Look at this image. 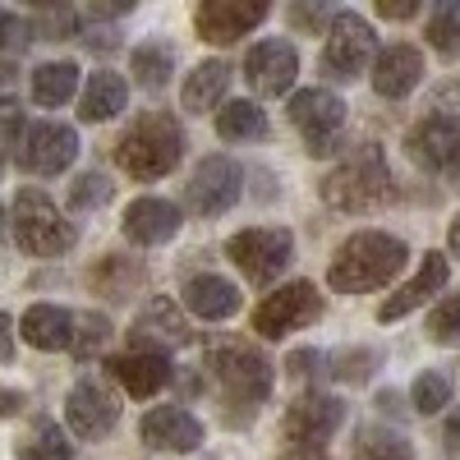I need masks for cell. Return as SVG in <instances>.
I'll list each match as a JSON object with an SVG mask.
<instances>
[{
  "instance_id": "1",
  "label": "cell",
  "mask_w": 460,
  "mask_h": 460,
  "mask_svg": "<svg viewBox=\"0 0 460 460\" xmlns=\"http://www.w3.org/2000/svg\"><path fill=\"white\" fill-rule=\"evenodd\" d=\"M405 262H410L405 240L387 235V230H359V235H350L336 249V258L327 267V286L341 290V295L382 290Z\"/></svg>"
},
{
  "instance_id": "2",
  "label": "cell",
  "mask_w": 460,
  "mask_h": 460,
  "mask_svg": "<svg viewBox=\"0 0 460 460\" xmlns=\"http://www.w3.org/2000/svg\"><path fill=\"white\" fill-rule=\"evenodd\" d=\"M184 157V129L171 111H143L115 143V166L129 180H162Z\"/></svg>"
},
{
  "instance_id": "3",
  "label": "cell",
  "mask_w": 460,
  "mask_h": 460,
  "mask_svg": "<svg viewBox=\"0 0 460 460\" xmlns=\"http://www.w3.org/2000/svg\"><path fill=\"white\" fill-rule=\"evenodd\" d=\"M323 199L336 212H373L392 199V171L377 143H364L336 171L323 175Z\"/></svg>"
},
{
  "instance_id": "4",
  "label": "cell",
  "mask_w": 460,
  "mask_h": 460,
  "mask_svg": "<svg viewBox=\"0 0 460 460\" xmlns=\"http://www.w3.org/2000/svg\"><path fill=\"white\" fill-rule=\"evenodd\" d=\"M14 235L19 249L32 258H60L74 249V221H65V212L42 189H23L14 199Z\"/></svg>"
},
{
  "instance_id": "5",
  "label": "cell",
  "mask_w": 460,
  "mask_h": 460,
  "mask_svg": "<svg viewBox=\"0 0 460 460\" xmlns=\"http://www.w3.org/2000/svg\"><path fill=\"white\" fill-rule=\"evenodd\" d=\"M226 253H230V262H235L253 286H267V281H277L286 267H290L295 235H290V230H281V226H253V230L230 235L226 240Z\"/></svg>"
},
{
  "instance_id": "6",
  "label": "cell",
  "mask_w": 460,
  "mask_h": 460,
  "mask_svg": "<svg viewBox=\"0 0 460 460\" xmlns=\"http://www.w3.org/2000/svg\"><path fill=\"white\" fill-rule=\"evenodd\" d=\"M290 125L304 134L309 157H332L345 134V102L332 88H304L290 97Z\"/></svg>"
},
{
  "instance_id": "7",
  "label": "cell",
  "mask_w": 460,
  "mask_h": 460,
  "mask_svg": "<svg viewBox=\"0 0 460 460\" xmlns=\"http://www.w3.org/2000/svg\"><path fill=\"white\" fill-rule=\"evenodd\" d=\"M318 318H323V295L314 290V281H290V286H277L253 309V332L267 341H281Z\"/></svg>"
},
{
  "instance_id": "8",
  "label": "cell",
  "mask_w": 460,
  "mask_h": 460,
  "mask_svg": "<svg viewBox=\"0 0 460 460\" xmlns=\"http://www.w3.org/2000/svg\"><path fill=\"white\" fill-rule=\"evenodd\" d=\"M368 60H373V28H368V19H359L355 10L332 14L327 51H323L327 79H355V74H364Z\"/></svg>"
},
{
  "instance_id": "9",
  "label": "cell",
  "mask_w": 460,
  "mask_h": 460,
  "mask_svg": "<svg viewBox=\"0 0 460 460\" xmlns=\"http://www.w3.org/2000/svg\"><path fill=\"white\" fill-rule=\"evenodd\" d=\"M212 373L221 377V387L230 396L240 401H267V392H272V364H267L258 350H249V345H217V350L208 355Z\"/></svg>"
},
{
  "instance_id": "10",
  "label": "cell",
  "mask_w": 460,
  "mask_h": 460,
  "mask_svg": "<svg viewBox=\"0 0 460 460\" xmlns=\"http://www.w3.org/2000/svg\"><path fill=\"white\" fill-rule=\"evenodd\" d=\"M74 157H79V134L56 120L32 125L19 143V166L32 175H60V171H69Z\"/></svg>"
},
{
  "instance_id": "11",
  "label": "cell",
  "mask_w": 460,
  "mask_h": 460,
  "mask_svg": "<svg viewBox=\"0 0 460 460\" xmlns=\"http://www.w3.org/2000/svg\"><path fill=\"white\" fill-rule=\"evenodd\" d=\"M240 189H244V175L230 157H203V166L189 180V208L203 212V217H221L240 203Z\"/></svg>"
},
{
  "instance_id": "12",
  "label": "cell",
  "mask_w": 460,
  "mask_h": 460,
  "mask_svg": "<svg viewBox=\"0 0 460 460\" xmlns=\"http://www.w3.org/2000/svg\"><path fill=\"white\" fill-rule=\"evenodd\" d=\"M267 19V5L262 0H208V5L194 10V28L203 42H240L244 32H253L258 23Z\"/></svg>"
},
{
  "instance_id": "13",
  "label": "cell",
  "mask_w": 460,
  "mask_h": 460,
  "mask_svg": "<svg viewBox=\"0 0 460 460\" xmlns=\"http://www.w3.org/2000/svg\"><path fill=\"white\" fill-rule=\"evenodd\" d=\"M65 414H69V429L97 442L115 429V419H120V401L111 396V387H102L97 377H84V382H74V392L65 401Z\"/></svg>"
},
{
  "instance_id": "14",
  "label": "cell",
  "mask_w": 460,
  "mask_h": 460,
  "mask_svg": "<svg viewBox=\"0 0 460 460\" xmlns=\"http://www.w3.org/2000/svg\"><path fill=\"white\" fill-rule=\"evenodd\" d=\"M345 424V405L336 396H299L290 410H286V438L290 447H323L336 429Z\"/></svg>"
},
{
  "instance_id": "15",
  "label": "cell",
  "mask_w": 460,
  "mask_h": 460,
  "mask_svg": "<svg viewBox=\"0 0 460 460\" xmlns=\"http://www.w3.org/2000/svg\"><path fill=\"white\" fill-rule=\"evenodd\" d=\"M405 152H410V162H419V166L447 171L460 157V120H451V115H442V111L424 115V120L405 134Z\"/></svg>"
},
{
  "instance_id": "16",
  "label": "cell",
  "mask_w": 460,
  "mask_h": 460,
  "mask_svg": "<svg viewBox=\"0 0 460 460\" xmlns=\"http://www.w3.org/2000/svg\"><path fill=\"white\" fill-rule=\"evenodd\" d=\"M299 74V56L290 42H258L249 56H244V79L258 97H281L290 93Z\"/></svg>"
},
{
  "instance_id": "17",
  "label": "cell",
  "mask_w": 460,
  "mask_h": 460,
  "mask_svg": "<svg viewBox=\"0 0 460 460\" xmlns=\"http://www.w3.org/2000/svg\"><path fill=\"white\" fill-rule=\"evenodd\" d=\"M447 277H451V262L442 258V253H424V267L396 290V295H387L377 304V323H396V318H405V314H414L419 304H429L442 286H447Z\"/></svg>"
},
{
  "instance_id": "18",
  "label": "cell",
  "mask_w": 460,
  "mask_h": 460,
  "mask_svg": "<svg viewBox=\"0 0 460 460\" xmlns=\"http://www.w3.org/2000/svg\"><path fill=\"white\" fill-rule=\"evenodd\" d=\"M143 442L157 447V451H171V456H184V451H199L203 447V424L189 410L180 405H162L143 419Z\"/></svg>"
},
{
  "instance_id": "19",
  "label": "cell",
  "mask_w": 460,
  "mask_h": 460,
  "mask_svg": "<svg viewBox=\"0 0 460 460\" xmlns=\"http://www.w3.org/2000/svg\"><path fill=\"white\" fill-rule=\"evenodd\" d=\"M106 368H111V377L120 382L129 396H138V401L157 396L166 382H171V364H166V355H162V350H143V345H138V350L115 355Z\"/></svg>"
},
{
  "instance_id": "20",
  "label": "cell",
  "mask_w": 460,
  "mask_h": 460,
  "mask_svg": "<svg viewBox=\"0 0 460 460\" xmlns=\"http://www.w3.org/2000/svg\"><path fill=\"white\" fill-rule=\"evenodd\" d=\"M419 79H424V56H419L414 47H405V42L387 47L373 60V93L387 97V102L410 97L419 88Z\"/></svg>"
},
{
  "instance_id": "21",
  "label": "cell",
  "mask_w": 460,
  "mask_h": 460,
  "mask_svg": "<svg viewBox=\"0 0 460 460\" xmlns=\"http://www.w3.org/2000/svg\"><path fill=\"white\" fill-rule=\"evenodd\" d=\"M19 336L32 345V350H74L79 323H74L69 309H56V304H32V309L19 318Z\"/></svg>"
},
{
  "instance_id": "22",
  "label": "cell",
  "mask_w": 460,
  "mask_h": 460,
  "mask_svg": "<svg viewBox=\"0 0 460 460\" xmlns=\"http://www.w3.org/2000/svg\"><path fill=\"white\" fill-rule=\"evenodd\" d=\"M120 230L134 244H166V240H175V230H180V208L166 203V199H134L125 208Z\"/></svg>"
},
{
  "instance_id": "23",
  "label": "cell",
  "mask_w": 460,
  "mask_h": 460,
  "mask_svg": "<svg viewBox=\"0 0 460 460\" xmlns=\"http://www.w3.org/2000/svg\"><path fill=\"white\" fill-rule=\"evenodd\" d=\"M184 309L194 318H203V323H221V318H230L240 309V290L226 277H212V272L189 277L184 281Z\"/></svg>"
},
{
  "instance_id": "24",
  "label": "cell",
  "mask_w": 460,
  "mask_h": 460,
  "mask_svg": "<svg viewBox=\"0 0 460 460\" xmlns=\"http://www.w3.org/2000/svg\"><path fill=\"white\" fill-rule=\"evenodd\" d=\"M134 336L143 341V350L152 341L157 345H189V323H184V314L175 309L171 299H152L147 309H143V318H138V327H134Z\"/></svg>"
},
{
  "instance_id": "25",
  "label": "cell",
  "mask_w": 460,
  "mask_h": 460,
  "mask_svg": "<svg viewBox=\"0 0 460 460\" xmlns=\"http://www.w3.org/2000/svg\"><path fill=\"white\" fill-rule=\"evenodd\" d=\"M230 74H235V69H230L226 60H203L194 74H189V79H184V111H212V106H221L226 102V88H230Z\"/></svg>"
},
{
  "instance_id": "26",
  "label": "cell",
  "mask_w": 460,
  "mask_h": 460,
  "mask_svg": "<svg viewBox=\"0 0 460 460\" xmlns=\"http://www.w3.org/2000/svg\"><path fill=\"white\" fill-rule=\"evenodd\" d=\"M125 97H129V88H125L120 74L102 69V74H93V79H88V93H84V111H79V115H84L88 125L115 120V115L125 111Z\"/></svg>"
},
{
  "instance_id": "27",
  "label": "cell",
  "mask_w": 460,
  "mask_h": 460,
  "mask_svg": "<svg viewBox=\"0 0 460 460\" xmlns=\"http://www.w3.org/2000/svg\"><path fill=\"white\" fill-rule=\"evenodd\" d=\"M79 88V65L74 60H51V65H37L32 69V97L37 106H65Z\"/></svg>"
},
{
  "instance_id": "28",
  "label": "cell",
  "mask_w": 460,
  "mask_h": 460,
  "mask_svg": "<svg viewBox=\"0 0 460 460\" xmlns=\"http://www.w3.org/2000/svg\"><path fill=\"white\" fill-rule=\"evenodd\" d=\"M217 134L226 143H249V138H262L267 134V115L253 106V102H226L217 111Z\"/></svg>"
},
{
  "instance_id": "29",
  "label": "cell",
  "mask_w": 460,
  "mask_h": 460,
  "mask_svg": "<svg viewBox=\"0 0 460 460\" xmlns=\"http://www.w3.org/2000/svg\"><path fill=\"white\" fill-rule=\"evenodd\" d=\"M19 460H74V442L56 429V419H37L32 438L19 442Z\"/></svg>"
},
{
  "instance_id": "30",
  "label": "cell",
  "mask_w": 460,
  "mask_h": 460,
  "mask_svg": "<svg viewBox=\"0 0 460 460\" xmlns=\"http://www.w3.org/2000/svg\"><path fill=\"white\" fill-rule=\"evenodd\" d=\"M102 295H111V299H125L134 286H143V267L138 262H125V258H102L97 267H93V277H88Z\"/></svg>"
},
{
  "instance_id": "31",
  "label": "cell",
  "mask_w": 460,
  "mask_h": 460,
  "mask_svg": "<svg viewBox=\"0 0 460 460\" xmlns=\"http://www.w3.org/2000/svg\"><path fill=\"white\" fill-rule=\"evenodd\" d=\"M355 460H414V447L401 433H387V429H359Z\"/></svg>"
},
{
  "instance_id": "32",
  "label": "cell",
  "mask_w": 460,
  "mask_h": 460,
  "mask_svg": "<svg viewBox=\"0 0 460 460\" xmlns=\"http://www.w3.org/2000/svg\"><path fill=\"white\" fill-rule=\"evenodd\" d=\"M171 51L162 47V42H147V47H138L134 56H129V69H134V79L147 88V93H157V88H166V79H171Z\"/></svg>"
},
{
  "instance_id": "33",
  "label": "cell",
  "mask_w": 460,
  "mask_h": 460,
  "mask_svg": "<svg viewBox=\"0 0 460 460\" xmlns=\"http://www.w3.org/2000/svg\"><path fill=\"white\" fill-rule=\"evenodd\" d=\"M429 42L442 56L460 51V0H442V5H433V14H429Z\"/></svg>"
},
{
  "instance_id": "34",
  "label": "cell",
  "mask_w": 460,
  "mask_h": 460,
  "mask_svg": "<svg viewBox=\"0 0 460 460\" xmlns=\"http://www.w3.org/2000/svg\"><path fill=\"white\" fill-rule=\"evenodd\" d=\"M410 392H414V410H419V414H438V410L451 401V377L429 368V373H419V377H414V387H410Z\"/></svg>"
},
{
  "instance_id": "35",
  "label": "cell",
  "mask_w": 460,
  "mask_h": 460,
  "mask_svg": "<svg viewBox=\"0 0 460 460\" xmlns=\"http://www.w3.org/2000/svg\"><path fill=\"white\" fill-rule=\"evenodd\" d=\"M106 203H111V180L106 175L88 171L69 184V208L74 212H93V208H106Z\"/></svg>"
},
{
  "instance_id": "36",
  "label": "cell",
  "mask_w": 460,
  "mask_h": 460,
  "mask_svg": "<svg viewBox=\"0 0 460 460\" xmlns=\"http://www.w3.org/2000/svg\"><path fill=\"white\" fill-rule=\"evenodd\" d=\"M429 336H433V341H442V345L460 341V295L442 299L438 309L429 314Z\"/></svg>"
},
{
  "instance_id": "37",
  "label": "cell",
  "mask_w": 460,
  "mask_h": 460,
  "mask_svg": "<svg viewBox=\"0 0 460 460\" xmlns=\"http://www.w3.org/2000/svg\"><path fill=\"white\" fill-rule=\"evenodd\" d=\"M106 341H111V323H106L102 314H88V318H79V336H74V355L88 359V355H97V350H102Z\"/></svg>"
},
{
  "instance_id": "38",
  "label": "cell",
  "mask_w": 460,
  "mask_h": 460,
  "mask_svg": "<svg viewBox=\"0 0 460 460\" xmlns=\"http://www.w3.org/2000/svg\"><path fill=\"white\" fill-rule=\"evenodd\" d=\"M28 42H32V19H19V14L0 10V47H5V51H23Z\"/></svg>"
},
{
  "instance_id": "39",
  "label": "cell",
  "mask_w": 460,
  "mask_h": 460,
  "mask_svg": "<svg viewBox=\"0 0 460 460\" xmlns=\"http://www.w3.org/2000/svg\"><path fill=\"white\" fill-rule=\"evenodd\" d=\"M377 14L382 19H414L419 5H414V0H377Z\"/></svg>"
},
{
  "instance_id": "40",
  "label": "cell",
  "mask_w": 460,
  "mask_h": 460,
  "mask_svg": "<svg viewBox=\"0 0 460 460\" xmlns=\"http://www.w3.org/2000/svg\"><path fill=\"white\" fill-rule=\"evenodd\" d=\"M318 364H323V355H314V350H299V355H290V359H286V368H290L295 377H309Z\"/></svg>"
},
{
  "instance_id": "41",
  "label": "cell",
  "mask_w": 460,
  "mask_h": 460,
  "mask_svg": "<svg viewBox=\"0 0 460 460\" xmlns=\"http://www.w3.org/2000/svg\"><path fill=\"white\" fill-rule=\"evenodd\" d=\"M290 19H295L299 28H318V23L327 19V10H323V5H295V10H290Z\"/></svg>"
},
{
  "instance_id": "42",
  "label": "cell",
  "mask_w": 460,
  "mask_h": 460,
  "mask_svg": "<svg viewBox=\"0 0 460 460\" xmlns=\"http://www.w3.org/2000/svg\"><path fill=\"white\" fill-rule=\"evenodd\" d=\"M19 125H23V106L19 102H0V129L19 134Z\"/></svg>"
},
{
  "instance_id": "43",
  "label": "cell",
  "mask_w": 460,
  "mask_h": 460,
  "mask_svg": "<svg viewBox=\"0 0 460 460\" xmlns=\"http://www.w3.org/2000/svg\"><path fill=\"white\" fill-rule=\"evenodd\" d=\"M23 405H28V396L23 392H0V419H14V414H23Z\"/></svg>"
},
{
  "instance_id": "44",
  "label": "cell",
  "mask_w": 460,
  "mask_h": 460,
  "mask_svg": "<svg viewBox=\"0 0 460 460\" xmlns=\"http://www.w3.org/2000/svg\"><path fill=\"white\" fill-rule=\"evenodd\" d=\"M10 355H14V323L10 314H0V364H10Z\"/></svg>"
},
{
  "instance_id": "45",
  "label": "cell",
  "mask_w": 460,
  "mask_h": 460,
  "mask_svg": "<svg viewBox=\"0 0 460 460\" xmlns=\"http://www.w3.org/2000/svg\"><path fill=\"white\" fill-rule=\"evenodd\" d=\"M277 460H327V451L323 447H286Z\"/></svg>"
},
{
  "instance_id": "46",
  "label": "cell",
  "mask_w": 460,
  "mask_h": 460,
  "mask_svg": "<svg viewBox=\"0 0 460 460\" xmlns=\"http://www.w3.org/2000/svg\"><path fill=\"white\" fill-rule=\"evenodd\" d=\"M442 438H447V451H451V456H460V410L447 419V433H442Z\"/></svg>"
},
{
  "instance_id": "47",
  "label": "cell",
  "mask_w": 460,
  "mask_h": 460,
  "mask_svg": "<svg viewBox=\"0 0 460 460\" xmlns=\"http://www.w3.org/2000/svg\"><path fill=\"white\" fill-rule=\"evenodd\" d=\"M447 244H451V253L460 258V212H456V221H451V230H447Z\"/></svg>"
},
{
  "instance_id": "48",
  "label": "cell",
  "mask_w": 460,
  "mask_h": 460,
  "mask_svg": "<svg viewBox=\"0 0 460 460\" xmlns=\"http://www.w3.org/2000/svg\"><path fill=\"white\" fill-rule=\"evenodd\" d=\"M10 79H14V65H10V60H0V84H10Z\"/></svg>"
},
{
  "instance_id": "49",
  "label": "cell",
  "mask_w": 460,
  "mask_h": 460,
  "mask_svg": "<svg viewBox=\"0 0 460 460\" xmlns=\"http://www.w3.org/2000/svg\"><path fill=\"white\" fill-rule=\"evenodd\" d=\"M5 157H10V147H5V134H0V171H5Z\"/></svg>"
},
{
  "instance_id": "50",
  "label": "cell",
  "mask_w": 460,
  "mask_h": 460,
  "mask_svg": "<svg viewBox=\"0 0 460 460\" xmlns=\"http://www.w3.org/2000/svg\"><path fill=\"white\" fill-rule=\"evenodd\" d=\"M0 240H5V208H0Z\"/></svg>"
}]
</instances>
